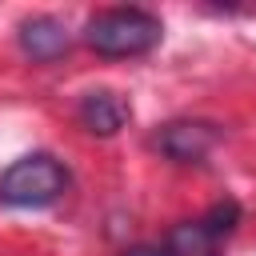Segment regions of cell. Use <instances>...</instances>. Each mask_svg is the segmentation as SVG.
Segmentation results:
<instances>
[{
  "label": "cell",
  "mask_w": 256,
  "mask_h": 256,
  "mask_svg": "<svg viewBox=\"0 0 256 256\" xmlns=\"http://www.w3.org/2000/svg\"><path fill=\"white\" fill-rule=\"evenodd\" d=\"M20 48L36 64H52L68 52V28L56 16H28L20 20Z\"/></svg>",
  "instance_id": "4"
},
{
  "label": "cell",
  "mask_w": 256,
  "mask_h": 256,
  "mask_svg": "<svg viewBox=\"0 0 256 256\" xmlns=\"http://www.w3.org/2000/svg\"><path fill=\"white\" fill-rule=\"evenodd\" d=\"M64 188H68V172L48 152L20 156L16 164H8L0 172V200L12 208H44V204L60 200Z\"/></svg>",
  "instance_id": "2"
},
{
  "label": "cell",
  "mask_w": 256,
  "mask_h": 256,
  "mask_svg": "<svg viewBox=\"0 0 256 256\" xmlns=\"http://www.w3.org/2000/svg\"><path fill=\"white\" fill-rule=\"evenodd\" d=\"M164 24L148 8H100L84 24V44L100 56H144L160 44Z\"/></svg>",
  "instance_id": "1"
},
{
  "label": "cell",
  "mask_w": 256,
  "mask_h": 256,
  "mask_svg": "<svg viewBox=\"0 0 256 256\" xmlns=\"http://www.w3.org/2000/svg\"><path fill=\"white\" fill-rule=\"evenodd\" d=\"M236 220H240V204H236V200H224V204L208 208V216H200L196 224L204 228L208 240H224V236L236 228Z\"/></svg>",
  "instance_id": "6"
},
{
  "label": "cell",
  "mask_w": 256,
  "mask_h": 256,
  "mask_svg": "<svg viewBox=\"0 0 256 256\" xmlns=\"http://www.w3.org/2000/svg\"><path fill=\"white\" fill-rule=\"evenodd\" d=\"M124 256H172V252H160V248H132V252H124Z\"/></svg>",
  "instance_id": "7"
},
{
  "label": "cell",
  "mask_w": 256,
  "mask_h": 256,
  "mask_svg": "<svg viewBox=\"0 0 256 256\" xmlns=\"http://www.w3.org/2000/svg\"><path fill=\"white\" fill-rule=\"evenodd\" d=\"M216 140H220V128L208 120H172V124L156 128L152 148L176 164H196L216 148Z\"/></svg>",
  "instance_id": "3"
},
{
  "label": "cell",
  "mask_w": 256,
  "mask_h": 256,
  "mask_svg": "<svg viewBox=\"0 0 256 256\" xmlns=\"http://www.w3.org/2000/svg\"><path fill=\"white\" fill-rule=\"evenodd\" d=\"M80 120H84L88 132H96V136H112V132L124 128V120H128V104H124L116 92L100 88V92H88V96L80 100Z\"/></svg>",
  "instance_id": "5"
}]
</instances>
